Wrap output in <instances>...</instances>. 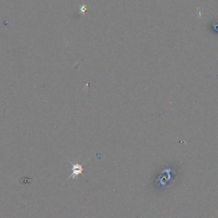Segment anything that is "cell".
I'll use <instances>...</instances> for the list:
<instances>
[{
    "label": "cell",
    "mask_w": 218,
    "mask_h": 218,
    "mask_svg": "<svg viewBox=\"0 0 218 218\" xmlns=\"http://www.w3.org/2000/svg\"><path fill=\"white\" fill-rule=\"evenodd\" d=\"M72 165H73V168H72V173L71 174V176L69 177L68 179L70 178H73L75 179L77 176L79 175V174H82L83 175L82 172H83V168L82 166L79 164H73L72 163Z\"/></svg>",
    "instance_id": "obj_1"
}]
</instances>
